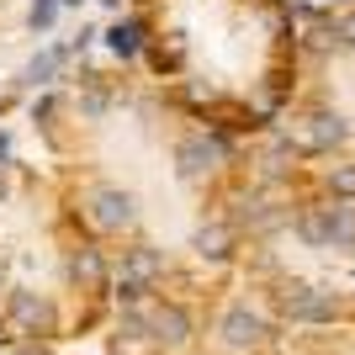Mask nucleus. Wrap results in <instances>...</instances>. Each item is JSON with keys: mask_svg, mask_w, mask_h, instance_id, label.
<instances>
[{"mask_svg": "<svg viewBox=\"0 0 355 355\" xmlns=\"http://www.w3.org/2000/svg\"><path fill=\"white\" fill-rule=\"evenodd\" d=\"M260 334H266V324H260L250 308L223 313V345H228V350H250V345H260Z\"/></svg>", "mask_w": 355, "mask_h": 355, "instance_id": "f03ea898", "label": "nucleus"}, {"mask_svg": "<svg viewBox=\"0 0 355 355\" xmlns=\"http://www.w3.org/2000/svg\"><path fill=\"white\" fill-rule=\"evenodd\" d=\"M148 80L218 133H266L302 85L286 0H133Z\"/></svg>", "mask_w": 355, "mask_h": 355, "instance_id": "f257e3e1", "label": "nucleus"}]
</instances>
